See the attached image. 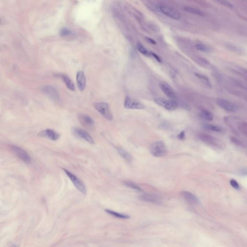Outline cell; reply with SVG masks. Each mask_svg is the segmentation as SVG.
I'll use <instances>...</instances> for the list:
<instances>
[{
    "label": "cell",
    "mask_w": 247,
    "mask_h": 247,
    "mask_svg": "<svg viewBox=\"0 0 247 247\" xmlns=\"http://www.w3.org/2000/svg\"><path fill=\"white\" fill-rule=\"evenodd\" d=\"M42 90L49 99L55 102L60 100V96L57 90L55 87L50 86H43Z\"/></svg>",
    "instance_id": "cell-8"
},
{
    "label": "cell",
    "mask_w": 247,
    "mask_h": 247,
    "mask_svg": "<svg viewBox=\"0 0 247 247\" xmlns=\"http://www.w3.org/2000/svg\"><path fill=\"white\" fill-rule=\"evenodd\" d=\"M39 136L51 140H56L60 137V135L51 129H46L39 133Z\"/></svg>",
    "instance_id": "cell-13"
},
{
    "label": "cell",
    "mask_w": 247,
    "mask_h": 247,
    "mask_svg": "<svg viewBox=\"0 0 247 247\" xmlns=\"http://www.w3.org/2000/svg\"><path fill=\"white\" fill-rule=\"evenodd\" d=\"M124 107L127 109L134 110H143L145 108L144 105L138 102L134 99H132L129 96H127L124 102Z\"/></svg>",
    "instance_id": "cell-9"
},
{
    "label": "cell",
    "mask_w": 247,
    "mask_h": 247,
    "mask_svg": "<svg viewBox=\"0 0 247 247\" xmlns=\"http://www.w3.org/2000/svg\"><path fill=\"white\" fill-rule=\"evenodd\" d=\"M137 48L140 52L144 55L145 56H150V52H149L142 44H138L137 45Z\"/></svg>",
    "instance_id": "cell-26"
},
{
    "label": "cell",
    "mask_w": 247,
    "mask_h": 247,
    "mask_svg": "<svg viewBox=\"0 0 247 247\" xmlns=\"http://www.w3.org/2000/svg\"><path fill=\"white\" fill-rule=\"evenodd\" d=\"M216 102L219 107L228 112L234 113L239 109L237 105L225 99L218 98L216 100Z\"/></svg>",
    "instance_id": "cell-5"
},
{
    "label": "cell",
    "mask_w": 247,
    "mask_h": 247,
    "mask_svg": "<svg viewBox=\"0 0 247 247\" xmlns=\"http://www.w3.org/2000/svg\"><path fill=\"white\" fill-rule=\"evenodd\" d=\"M203 128L206 129L207 130H210L212 131L216 132H221L223 131V127L221 126L214 125L208 124H205L202 125Z\"/></svg>",
    "instance_id": "cell-21"
},
{
    "label": "cell",
    "mask_w": 247,
    "mask_h": 247,
    "mask_svg": "<svg viewBox=\"0 0 247 247\" xmlns=\"http://www.w3.org/2000/svg\"><path fill=\"white\" fill-rule=\"evenodd\" d=\"M124 185L128 188L132 189L138 191H143V190L140 188V187H139V186H138L137 184H135L134 183L126 181L125 182Z\"/></svg>",
    "instance_id": "cell-25"
},
{
    "label": "cell",
    "mask_w": 247,
    "mask_h": 247,
    "mask_svg": "<svg viewBox=\"0 0 247 247\" xmlns=\"http://www.w3.org/2000/svg\"><path fill=\"white\" fill-rule=\"evenodd\" d=\"M150 151L153 156L161 157L167 154V147L162 141H155L150 145Z\"/></svg>",
    "instance_id": "cell-1"
},
{
    "label": "cell",
    "mask_w": 247,
    "mask_h": 247,
    "mask_svg": "<svg viewBox=\"0 0 247 247\" xmlns=\"http://www.w3.org/2000/svg\"><path fill=\"white\" fill-rule=\"evenodd\" d=\"M105 211L108 214H110L111 215L116 217V218H118L120 219H127L130 218V216L127 215H126V214H121V213L114 212V211H113V210H109V209H105Z\"/></svg>",
    "instance_id": "cell-22"
},
{
    "label": "cell",
    "mask_w": 247,
    "mask_h": 247,
    "mask_svg": "<svg viewBox=\"0 0 247 247\" xmlns=\"http://www.w3.org/2000/svg\"><path fill=\"white\" fill-rule=\"evenodd\" d=\"M194 75H196V77H197L199 79V80L201 81L206 86H207L208 87H212V84H211L210 81L207 76L204 75H203V74L199 73H194Z\"/></svg>",
    "instance_id": "cell-23"
},
{
    "label": "cell",
    "mask_w": 247,
    "mask_h": 247,
    "mask_svg": "<svg viewBox=\"0 0 247 247\" xmlns=\"http://www.w3.org/2000/svg\"><path fill=\"white\" fill-rule=\"evenodd\" d=\"M184 10H185L186 11L189 12V13L194 14L196 15H199L200 16H204V13L202 12L200 10L194 8L190 6H185L184 7Z\"/></svg>",
    "instance_id": "cell-24"
},
{
    "label": "cell",
    "mask_w": 247,
    "mask_h": 247,
    "mask_svg": "<svg viewBox=\"0 0 247 247\" xmlns=\"http://www.w3.org/2000/svg\"><path fill=\"white\" fill-rule=\"evenodd\" d=\"M93 107L107 120L110 121L113 120V116L110 111L109 105L107 103L95 102L93 103Z\"/></svg>",
    "instance_id": "cell-3"
},
{
    "label": "cell",
    "mask_w": 247,
    "mask_h": 247,
    "mask_svg": "<svg viewBox=\"0 0 247 247\" xmlns=\"http://www.w3.org/2000/svg\"><path fill=\"white\" fill-rule=\"evenodd\" d=\"M185 132L184 131H182L178 135L177 138H178L180 140H183L185 138Z\"/></svg>",
    "instance_id": "cell-33"
},
{
    "label": "cell",
    "mask_w": 247,
    "mask_h": 247,
    "mask_svg": "<svg viewBox=\"0 0 247 247\" xmlns=\"http://www.w3.org/2000/svg\"><path fill=\"white\" fill-rule=\"evenodd\" d=\"M160 89L169 98L175 100L177 98V94L170 84L165 82H161L159 84Z\"/></svg>",
    "instance_id": "cell-10"
},
{
    "label": "cell",
    "mask_w": 247,
    "mask_h": 247,
    "mask_svg": "<svg viewBox=\"0 0 247 247\" xmlns=\"http://www.w3.org/2000/svg\"><path fill=\"white\" fill-rule=\"evenodd\" d=\"M76 82L78 89L80 91H83L86 87V78L83 71H79L76 74Z\"/></svg>",
    "instance_id": "cell-15"
},
{
    "label": "cell",
    "mask_w": 247,
    "mask_h": 247,
    "mask_svg": "<svg viewBox=\"0 0 247 247\" xmlns=\"http://www.w3.org/2000/svg\"><path fill=\"white\" fill-rule=\"evenodd\" d=\"M215 1H218L220 3L223 4V6H226V7H229V8H233V4L227 0H215Z\"/></svg>",
    "instance_id": "cell-29"
},
{
    "label": "cell",
    "mask_w": 247,
    "mask_h": 247,
    "mask_svg": "<svg viewBox=\"0 0 247 247\" xmlns=\"http://www.w3.org/2000/svg\"><path fill=\"white\" fill-rule=\"evenodd\" d=\"M237 174L240 176H246L247 175V169L245 167H242L237 170Z\"/></svg>",
    "instance_id": "cell-31"
},
{
    "label": "cell",
    "mask_w": 247,
    "mask_h": 247,
    "mask_svg": "<svg viewBox=\"0 0 247 247\" xmlns=\"http://www.w3.org/2000/svg\"><path fill=\"white\" fill-rule=\"evenodd\" d=\"M230 184H231V185L235 189L239 190V188H240L239 185V184L238 183L237 181H236V180H234V179H232V180H230Z\"/></svg>",
    "instance_id": "cell-30"
},
{
    "label": "cell",
    "mask_w": 247,
    "mask_h": 247,
    "mask_svg": "<svg viewBox=\"0 0 247 247\" xmlns=\"http://www.w3.org/2000/svg\"><path fill=\"white\" fill-rule=\"evenodd\" d=\"M140 200L143 201L148 202L150 203L159 204L161 203V200L159 197L156 194H143L140 196Z\"/></svg>",
    "instance_id": "cell-14"
},
{
    "label": "cell",
    "mask_w": 247,
    "mask_h": 247,
    "mask_svg": "<svg viewBox=\"0 0 247 247\" xmlns=\"http://www.w3.org/2000/svg\"><path fill=\"white\" fill-rule=\"evenodd\" d=\"M63 170L66 173V175L69 177V178L71 180L73 184H74V185L75 186L76 188L80 191L83 194H86V186L84 185V184L83 183V182L79 180L76 176H75L73 174V173H71V172H69V170L66 169H63Z\"/></svg>",
    "instance_id": "cell-6"
},
{
    "label": "cell",
    "mask_w": 247,
    "mask_h": 247,
    "mask_svg": "<svg viewBox=\"0 0 247 247\" xmlns=\"http://www.w3.org/2000/svg\"><path fill=\"white\" fill-rule=\"evenodd\" d=\"M181 194L183 197L189 203L195 205H199L200 203L199 200L197 197L189 192L184 191L181 192Z\"/></svg>",
    "instance_id": "cell-17"
},
{
    "label": "cell",
    "mask_w": 247,
    "mask_h": 247,
    "mask_svg": "<svg viewBox=\"0 0 247 247\" xmlns=\"http://www.w3.org/2000/svg\"><path fill=\"white\" fill-rule=\"evenodd\" d=\"M200 118L203 120L210 121L213 119L214 115L212 112L208 110H202L199 114Z\"/></svg>",
    "instance_id": "cell-20"
},
{
    "label": "cell",
    "mask_w": 247,
    "mask_h": 247,
    "mask_svg": "<svg viewBox=\"0 0 247 247\" xmlns=\"http://www.w3.org/2000/svg\"><path fill=\"white\" fill-rule=\"evenodd\" d=\"M159 10L168 17L175 20H179L181 18V15L174 9L168 6L160 5L158 6Z\"/></svg>",
    "instance_id": "cell-7"
},
{
    "label": "cell",
    "mask_w": 247,
    "mask_h": 247,
    "mask_svg": "<svg viewBox=\"0 0 247 247\" xmlns=\"http://www.w3.org/2000/svg\"><path fill=\"white\" fill-rule=\"evenodd\" d=\"M116 150H117V152L119 154V155L124 159L126 160V161H127V162H130L132 161V157L131 155L129 153H128L126 151V150H125L124 149H123L121 148H119V147L116 148Z\"/></svg>",
    "instance_id": "cell-19"
},
{
    "label": "cell",
    "mask_w": 247,
    "mask_h": 247,
    "mask_svg": "<svg viewBox=\"0 0 247 247\" xmlns=\"http://www.w3.org/2000/svg\"><path fill=\"white\" fill-rule=\"evenodd\" d=\"M150 56H152L153 57H154V59H156L157 62L161 63L162 62L161 59L159 57L157 54H156V53H153V52H150Z\"/></svg>",
    "instance_id": "cell-32"
},
{
    "label": "cell",
    "mask_w": 247,
    "mask_h": 247,
    "mask_svg": "<svg viewBox=\"0 0 247 247\" xmlns=\"http://www.w3.org/2000/svg\"><path fill=\"white\" fill-rule=\"evenodd\" d=\"M154 101L157 105L168 111H174L178 107V102L173 99L166 100L162 98H156L154 99Z\"/></svg>",
    "instance_id": "cell-4"
},
{
    "label": "cell",
    "mask_w": 247,
    "mask_h": 247,
    "mask_svg": "<svg viewBox=\"0 0 247 247\" xmlns=\"http://www.w3.org/2000/svg\"><path fill=\"white\" fill-rule=\"evenodd\" d=\"M78 119L80 123L86 127H91L94 124V121L89 116L86 114H79Z\"/></svg>",
    "instance_id": "cell-16"
},
{
    "label": "cell",
    "mask_w": 247,
    "mask_h": 247,
    "mask_svg": "<svg viewBox=\"0 0 247 247\" xmlns=\"http://www.w3.org/2000/svg\"><path fill=\"white\" fill-rule=\"evenodd\" d=\"M230 140L231 141L232 143H233L234 144H235L236 145L238 146H243V143H242L241 141L239 140V139H237V138L231 136L230 137Z\"/></svg>",
    "instance_id": "cell-28"
},
{
    "label": "cell",
    "mask_w": 247,
    "mask_h": 247,
    "mask_svg": "<svg viewBox=\"0 0 247 247\" xmlns=\"http://www.w3.org/2000/svg\"><path fill=\"white\" fill-rule=\"evenodd\" d=\"M198 138L199 140L208 145L218 149H221L223 147L222 141L210 135L200 133L198 135Z\"/></svg>",
    "instance_id": "cell-2"
},
{
    "label": "cell",
    "mask_w": 247,
    "mask_h": 247,
    "mask_svg": "<svg viewBox=\"0 0 247 247\" xmlns=\"http://www.w3.org/2000/svg\"><path fill=\"white\" fill-rule=\"evenodd\" d=\"M145 40L146 41L148 42L149 43H150L151 44H156V42L154 40H153L152 39L149 38V37H145Z\"/></svg>",
    "instance_id": "cell-35"
},
{
    "label": "cell",
    "mask_w": 247,
    "mask_h": 247,
    "mask_svg": "<svg viewBox=\"0 0 247 247\" xmlns=\"http://www.w3.org/2000/svg\"><path fill=\"white\" fill-rule=\"evenodd\" d=\"M59 76L62 79L65 84H66V86L69 90L71 91H74L75 90V86H74L73 82L71 81L70 78L68 76L65 75V74H60Z\"/></svg>",
    "instance_id": "cell-18"
},
{
    "label": "cell",
    "mask_w": 247,
    "mask_h": 247,
    "mask_svg": "<svg viewBox=\"0 0 247 247\" xmlns=\"http://www.w3.org/2000/svg\"><path fill=\"white\" fill-rule=\"evenodd\" d=\"M70 33V32L68 30L66 29H64L62 30L60 32V35L62 36H66L69 35Z\"/></svg>",
    "instance_id": "cell-34"
},
{
    "label": "cell",
    "mask_w": 247,
    "mask_h": 247,
    "mask_svg": "<svg viewBox=\"0 0 247 247\" xmlns=\"http://www.w3.org/2000/svg\"><path fill=\"white\" fill-rule=\"evenodd\" d=\"M73 132L76 137L84 139L90 144H94V141L91 136L84 130L75 127L73 129Z\"/></svg>",
    "instance_id": "cell-11"
},
{
    "label": "cell",
    "mask_w": 247,
    "mask_h": 247,
    "mask_svg": "<svg viewBox=\"0 0 247 247\" xmlns=\"http://www.w3.org/2000/svg\"><path fill=\"white\" fill-rule=\"evenodd\" d=\"M11 149L15 154L25 163L26 164L30 163V157L24 150L16 146H12Z\"/></svg>",
    "instance_id": "cell-12"
},
{
    "label": "cell",
    "mask_w": 247,
    "mask_h": 247,
    "mask_svg": "<svg viewBox=\"0 0 247 247\" xmlns=\"http://www.w3.org/2000/svg\"><path fill=\"white\" fill-rule=\"evenodd\" d=\"M0 22H1V20H0Z\"/></svg>",
    "instance_id": "cell-36"
},
{
    "label": "cell",
    "mask_w": 247,
    "mask_h": 247,
    "mask_svg": "<svg viewBox=\"0 0 247 247\" xmlns=\"http://www.w3.org/2000/svg\"><path fill=\"white\" fill-rule=\"evenodd\" d=\"M195 48L196 49L201 52H208L209 51V48L207 46L201 44H197L195 45Z\"/></svg>",
    "instance_id": "cell-27"
}]
</instances>
